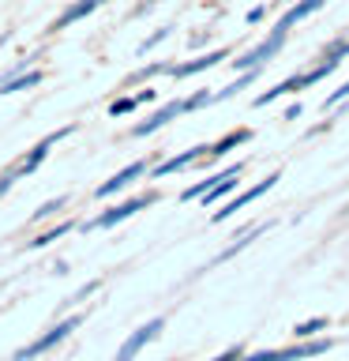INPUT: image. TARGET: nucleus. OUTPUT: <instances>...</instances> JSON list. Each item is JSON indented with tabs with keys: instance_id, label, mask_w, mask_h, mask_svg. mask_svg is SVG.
Wrapping results in <instances>:
<instances>
[{
	"instance_id": "f257e3e1",
	"label": "nucleus",
	"mask_w": 349,
	"mask_h": 361,
	"mask_svg": "<svg viewBox=\"0 0 349 361\" xmlns=\"http://www.w3.org/2000/svg\"><path fill=\"white\" fill-rule=\"evenodd\" d=\"M79 327V316H72V320H64V324H56L53 331H45L42 338H34L30 346H23L19 354H15V361H30V357H38V354H45V350H53L56 343H61V338H68Z\"/></svg>"
},
{
	"instance_id": "f03ea898",
	"label": "nucleus",
	"mask_w": 349,
	"mask_h": 361,
	"mask_svg": "<svg viewBox=\"0 0 349 361\" xmlns=\"http://www.w3.org/2000/svg\"><path fill=\"white\" fill-rule=\"evenodd\" d=\"M281 45H286V30H278V27H274V34H270L267 42H259L255 49H248V53L241 56V61H233V64L241 68V72H248V68H263V64L270 61V56H274V53L281 49Z\"/></svg>"
},
{
	"instance_id": "7ed1b4c3",
	"label": "nucleus",
	"mask_w": 349,
	"mask_h": 361,
	"mask_svg": "<svg viewBox=\"0 0 349 361\" xmlns=\"http://www.w3.org/2000/svg\"><path fill=\"white\" fill-rule=\"evenodd\" d=\"M146 203H154L151 192H146V196H135V200H128V203H120V207H113V211H106V214H98L94 222H87V230H109V226H117V222H124V219H132L135 211H143Z\"/></svg>"
},
{
	"instance_id": "20e7f679",
	"label": "nucleus",
	"mask_w": 349,
	"mask_h": 361,
	"mask_svg": "<svg viewBox=\"0 0 349 361\" xmlns=\"http://www.w3.org/2000/svg\"><path fill=\"white\" fill-rule=\"evenodd\" d=\"M274 185H278V173H270L267 180H259L255 188H248V192H241V196H236V200H229V203H225L222 211H214V222H225V219H233V214L241 211V207H248V203H252V200H259V196H263V192H270Z\"/></svg>"
},
{
	"instance_id": "39448f33",
	"label": "nucleus",
	"mask_w": 349,
	"mask_h": 361,
	"mask_svg": "<svg viewBox=\"0 0 349 361\" xmlns=\"http://www.w3.org/2000/svg\"><path fill=\"white\" fill-rule=\"evenodd\" d=\"M158 331H162V320H151V324H143L139 331H135V335L128 338V343H124V346L117 350V361H132V357L139 354V350H143L146 343H151V338H154Z\"/></svg>"
},
{
	"instance_id": "423d86ee",
	"label": "nucleus",
	"mask_w": 349,
	"mask_h": 361,
	"mask_svg": "<svg viewBox=\"0 0 349 361\" xmlns=\"http://www.w3.org/2000/svg\"><path fill=\"white\" fill-rule=\"evenodd\" d=\"M177 113H184V102H169V106H162V109H158L151 121H143L139 128H135V135H151V132H158L162 124H169V121H173Z\"/></svg>"
},
{
	"instance_id": "0eeeda50",
	"label": "nucleus",
	"mask_w": 349,
	"mask_h": 361,
	"mask_svg": "<svg viewBox=\"0 0 349 361\" xmlns=\"http://www.w3.org/2000/svg\"><path fill=\"white\" fill-rule=\"evenodd\" d=\"M68 132H72V128H61V132H53V135H49V140H42V143H38V147H34V151H30L27 158H23V166H19V173H30V169H38V166L45 162V154H49V147H53L56 140H64V135H68Z\"/></svg>"
},
{
	"instance_id": "6e6552de",
	"label": "nucleus",
	"mask_w": 349,
	"mask_h": 361,
	"mask_svg": "<svg viewBox=\"0 0 349 361\" xmlns=\"http://www.w3.org/2000/svg\"><path fill=\"white\" fill-rule=\"evenodd\" d=\"M225 49H214V53H207V56H199V61H188V64H177V68H169L173 75H196V72H207V68H214V64H222L225 61Z\"/></svg>"
},
{
	"instance_id": "1a4fd4ad",
	"label": "nucleus",
	"mask_w": 349,
	"mask_h": 361,
	"mask_svg": "<svg viewBox=\"0 0 349 361\" xmlns=\"http://www.w3.org/2000/svg\"><path fill=\"white\" fill-rule=\"evenodd\" d=\"M143 169H146L143 162H132L128 169H120V173H117V177H113V180H106V185H101V188H98V196H113V192H120L124 185H132V180H135V177H139V173H143Z\"/></svg>"
},
{
	"instance_id": "9d476101",
	"label": "nucleus",
	"mask_w": 349,
	"mask_h": 361,
	"mask_svg": "<svg viewBox=\"0 0 349 361\" xmlns=\"http://www.w3.org/2000/svg\"><path fill=\"white\" fill-rule=\"evenodd\" d=\"M210 147H191V151H184V154H177V158H169V162H162L158 166V177H165V173H177V169H184V166H191V162H199L203 154H207Z\"/></svg>"
},
{
	"instance_id": "9b49d317",
	"label": "nucleus",
	"mask_w": 349,
	"mask_h": 361,
	"mask_svg": "<svg viewBox=\"0 0 349 361\" xmlns=\"http://www.w3.org/2000/svg\"><path fill=\"white\" fill-rule=\"evenodd\" d=\"M323 8V0H300V4L297 8H289L286 11V16H281L278 19V30H289L293 27V23H300V19H308L312 16V11H319Z\"/></svg>"
},
{
	"instance_id": "f8f14e48",
	"label": "nucleus",
	"mask_w": 349,
	"mask_h": 361,
	"mask_svg": "<svg viewBox=\"0 0 349 361\" xmlns=\"http://www.w3.org/2000/svg\"><path fill=\"white\" fill-rule=\"evenodd\" d=\"M101 4H106V0H79V4H72V8H68V11H64L61 19L53 23V30H64L68 23H75V19H83V16H90V11H94V8H101Z\"/></svg>"
},
{
	"instance_id": "ddd939ff",
	"label": "nucleus",
	"mask_w": 349,
	"mask_h": 361,
	"mask_svg": "<svg viewBox=\"0 0 349 361\" xmlns=\"http://www.w3.org/2000/svg\"><path fill=\"white\" fill-rule=\"evenodd\" d=\"M42 83V72H23L15 79H4L0 83V94H11V90H27V87H38Z\"/></svg>"
},
{
	"instance_id": "4468645a",
	"label": "nucleus",
	"mask_w": 349,
	"mask_h": 361,
	"mask_svg": "<svg viewBox=\"0 0 349 361\" xmlns=\"http://www.w3.org/2000/svg\"><path fill=\"white\" fill-rule=\"evenodd\" d=\"M151 98H154V90H143V94H135V98H117L109 106V113L113 117H124V113H132L135 106H143V102H151Z\"/></svg>"
},
{
	"instance_id": "2eb2a0df",
	"label": "nucleus",
	"mask_w": 349,
	"mask_h": 361,
	"mask_svg": "<svg viewBox=\"0 0 349 361\" xmlns=\"http://www.w3.org/2000/svg\"><path fill=\"white\" fill-rule=\"evenodd\" d=\"M64 233H72V222H61V226H53V230H45L42 237H34L30 248H45V245H53L56 237H64Z\"/></svg>"
},
{
	"instance_id": "dca6fc26",
	"label": "nucleus",
	"mask_w": 349,
	"mask_h": 361,
	"mask_svg": "<svg viewBox=\"0 0 349 361\" xmlns=\"http://www.w3.org/2000/svg\"><path fill=\"white\" fill-rule=\"evenodd\" d=\"M244 140H248V132H244V128H241V132H229V135H225L222 143H214V147H210L207 154H210V158H222L225 151H229V147H236V143H244Z\"/></svg>"
},
{
	"instance_id": "f3484780",
	"label": "nucleus",
	"mask_w": 349,
	"mask_h": 361,
	"mask_svg": "<svg viewBox=\"0 0 349 361\" xmlns=\"http://www.w3.org/2000/svg\"><path fill=\"white\" fill-rule=\"evenodd\" d=\"M323 327H326V316H315V320H304V324L293 327V335H297V338H308V335H315V331H323Z\"/></svg>"
},
{
	"instance_id": "a211bd4d",
	"label": "nucleus",
	"mask_w": 349,
	"mask_h": 361,
	"mask_svg": "<svg viewBox=\"0 0 349 361\" xmlns=\"http://www.w3.org/2000/svg\"><path fill=\"white\" fill-rule=\"evenodd\" d=\"M61 207H64V196H56V200H49V203H42V207L34 211V219L42 222V219H49V214H56V211H61Z\"/></svg>"
},
{
	"instance_id": "6ab92c4d",
	"label": "nucleus",
	"mask_w": 349,
	"mask_h": 361,
	"mask_svg": "<svg viewBox=\"0 0 349 361\" xmlns=\"http://www.w3.org/2000/svg\"><path fill=\"white\" fill-rule=\"evenodd\" d=\"M342 98H349V83H342V87H338L334 94H331V98L323 102V109H331V106H338V102H342Z\"/></svg>"
},
{
	"instance_id": "aec40b11",
	"label": "nucleus",
	"mask_w": 349,
	"mask_h": 361,
	"mask_svg": "<svg viewBox=\"0 0 349 361\" xmlns=\"http://www.w3.org/2000/svg\"><path fill=\"white\" fill-rule=\"evenodd\" d=\"M165 34H169V30H154V34H151V38H146V42H143V49H151V45H158V42H162V38H165Z\"/></svg>"
},
{
	"instance_id": "412c9836",
	"label": "nucleus",
	"mask_w": 349,
	"mask_h": 361,
	"mask_svg": "<svg viewBox=\"0 0 349 361\" xmlns=\"http://www.w3.org/2000/svg\"><path fill=\"white\" fill-rule=\"evenodd\" d=\"M15 177H19V173H8V177H0V196H4V192H8L11 185H15Z\"/></svg>"
},
{
	"instance_id": "4be33fe9",
	"label": "nucleus",
	"mask_w": 349,
	"mask_h": 361,
	"mask_svg": "<svg viewBox=\"0 0 349 361\" xmlns=\"http://www.w3.org/2000/svg\"><path fill=\"white\" fill-rule=\"evenodd\" d=\"M236 357H241V346H233V350H225V354H222V357H214V361H236Z\"/></svg>"
}]
</instances>
